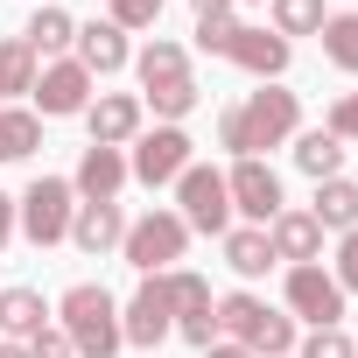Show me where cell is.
I'll return each instance as SVG.
<instances>
[{
    "label": "cell",
    "mask_w": 358,
    "mask_h": 358,
    "mask_svg": "<svg viewBox=\"0 0 358 358\" xmlns=\"http://www.w3.org/2000/svg\"><path fill=\"white\" fill-rule=\"evenodd\" d=\"M295 127H302V99H295V92H281V85H260L246 106H225L218 141L246 162V155H260V148H281Z\"/></svg>",
    "instance_id": "obj_1"
},
{
    "label": "cell",
    "mask_w": 358,
    "mask_h": 358,
    "mask_svg": "<svg viewBox=\"0 0 358 358\" xmlns=\"http://www.w3.org/2000/svg\"><path fill=\"white\" fill-rule=\"evenodd\" d=\"M57 316H64L57 330L78 344V358H113V351L127 344V337H120V302H113L99 281H78V288L57 302Z\"/></svg>",
    "instance_id": "obj_2"
},
{
    "label": "cell",
    "mask_w": 358,
    "mask_h": 358,
    "mask_svg": "<svg viewBox=\"0 0 358 358\" xmlns=\"http://www.w3.org/2000/svg\"><path fill=\"white\" fill-rule=\"evenodd\" d=\"M183 246H190L183 211H148V218H134V225H127V239H120L127 267H141V274H169L176 260H183Z\"/></svg>",
    "instance_id": "obj_3"
},
{
    "label": "cell",
    "mask_w": 358,
    "mask_h": 358,
    "mask_svg": "<svg viewBox=\"0 0 358 358\" xmlns=\"http://www.w3.org/2000/svg\"><path fill=\"white\" fill-rule=\"evenodd\" d=\"M15 211H22V232H29V246H57V239H71L78 190L64 183V176H36V183L15 197Z\"/></svg>",
    "instance_id": "obj_4"
},
{
    "label": "cell",
    "mask_w": 358,
    "mask_h": 358,
    "mask_svg": "<svg viewBox=\"0 0 358 358\" xmlns=\"http://www.w3.org/2000/svg\"><path fill=\"white\" fill-rule=\"evenodd\" d=\"M176 204H183V225H197V232H232V190L204 162H190L176 176Z\"/></svg>",
    "instance_id": "obj_5"
},
{
    "label": "cell",
    "mask_w": 358,
    "mask_h": 358,
    "mask_svg": "<svg viewBox=\"0 0 358 358\" xmlns=\"http://www.w3.org/2000/svg\"><path fill=\"white\" fill-rule=\"evenodd\" d=\"M169 330H176V302H169V281H162V274H141L134 302L120 309V337H127V344H148V351H155V344H162Z\"/></svg>",
    "instance_id": "obj_6"
},
{
    "label": "cell",
    "mask_w": 358,
    "mask_h": 358,
    "mask_svg": "<svg viewBox=\"0 0 358 358\" xmlns=\"http://www.w3.org/2000/svg\"><path fill=\"white\" fill-rule=\"evenodd\" d=\"M183 169H190V134H183V127L141 134V141H134V162H127V176H141L148 190H155V183H176Z\"/></svg>",
    "instance_id": "obj_7"
},
{
    "label": "cell",
    "mask_w": 358,
    "mask_h": 358,
    "mask_svg": "<svg viewBox=\"0 0 358 358\" xmlns=\"http://www.w3.org/2000/svg\"><path fill=\"white\" fill-rule=\"evenodd\" d=\"M36 106H43V120L85 113V106H92V71H85L78 57H57L50 71H36Z\"/></svg>",
    "instance_id": "obj_8"
},
{
    "label": "cell",
    "mask_w": 358,
    "mask_h": 358,
    "mask_svg": "<svg viewBox=\"0 0 358 358\" xmlns=\"http://www.w3.org/2000/svg\"><path fill=\"white\" fill-rule=\"evenodd\" d=\"M288 309H295L302 323L330 330V323L344 316V288H337V274H323L316 260H309V267H288Z\"/></svg>",
    "instance_id": "obj_9"
},
{
    "label": "cell",
    "mask_w": 358,
    "mask_h": 358,
    "mask_svg": "<svg viewBox=\"0 0 358 358\" xmlns=\"http://www.w3.org/2000/svg\"><path fill=\"white\" fill-rule=\"evenodd\" d=\"M225 190H232V211H246V218H260V225H274V218H281V176H274L260 155L232 162Z\"/></svg>",
    "instance_id": "obj_10"
},
{
    "label": "cell",
    "mask_w": 358,
    "mask_h": 358,
    "mask_svg": "<svg viewBox=\"0 0 358 358\" xmlns=\"http://www.w3.org/2000/svg\"><path fill=\"white\" fill-rule=\"evenodd\" d=\"M120 183H127V155H120V148H85V155H78L71 190H78L85 204H113Z\"/></svg>",
    "instance_id": "obj_11"
},
{
    "label": "cell",
    "mask_w": 358,
    "mask_h": 358,
    "mask_svg": "<svg viewBox=\"0 0 358 358\" xmlns=\"http://www.w3.org/2000/svg\"><path fill=\"white\" fill-rule=\"evenodd\" d=\"M85 120H92V148H120V141L141 134V99L134 92H106V99L85 106Z\"/></svg>",
    "instance_id": "obj_12"
},
{
    "label": "cell",
    "mask_w": 358,
    "mask_h": 358,
    "mask_svg": "<svg viewBox=\"0 0 358 358\" xmlns=\"http://www.w3.org/2000/svg\"><path fill=\"white\" fill-rule=\"evenodd\" d=\"M267 246H274V260H295V267H309V260L323 253V225H316L309 211H281V218L267 225Z\"/></svg>",
    "instance_id": "obj_13"
},
{
    "label": "cell",
    "mask_w": 358,
    "mask_h": 358,
    "mask_svg": "<svg viewBox=\"0 0 358 358\" xmlns=\"http://www.w3.org/2000/svg\"><path fill=\"white\" fill-rule=\"evenodd\" d=\"M225 57H232L239 71H253V78H281V71H288V43L267 36V29H239Z\"/></svg>",
    "instance_id": "obj_14"
},
{
    "label": "cell",
    "mask_w": 358,
    "mask_h": 358,
    "mask_svg": "<svg viewBox=\"0 0 358 358\" xmlns=\"http://www.w3.org/2000/svg\"><path fill=\"white\" fill-rule=\"evenodd\" d=\"M36 330H50V302H43L36 288H0V337L29 344Z\"/></svg>",
    "instance_id": "obj_15"
},
{
    "label": "cell",
    "mask_w": 358,
    "mask_h": 358,
    "mask_svg": "<svg viewBox=\"0 0 358 358\" xmlns=\"http://www.w3.org/2000/svg\"><path fill=\"white\" fill-rule=\"evenodd\" d=\"M134 50H127V29H113V22H92V29H78V64L92 71V78H106V71H120Z\"/></svg>",
    "instance_id": "obj_16"
},
{
    "label": "cell",
    "mask_w": 358,
    "mask_h": 358,
    "mask_svg": "<svg viewBox=\"0 0 358 358\" xmlns=\"http://www.w3.org/2000/svg\"><path fill=\"white\" fill-rule=\"evenodd\" d=\"M71 239H78L85 253H106V246H120V239H127V218H120V204H78V211H71Z\"/></svg>",
    "instance_id": "obj_17"
},
{
    "label": "cell",
    "mask_w": 358,
    "mask_h": 358,
    "mask_svg": "<svg viewBox=\"0 0 358 358\" xmlns=\"http://www.w3.org/2000/svg\"><path fill=\"white\" fill-rule=\"evenodd\" d=\"M134 71H141L148 92H155V85H176V78H190V50H183V43H169V36H155V43L134 57Z\"/></svg>",
    "instance_id": "obj_18"
},
{
    "label": "cell",
    "mask_w": 358,
    "mask_h": 358,
    "mask_svg": "<svg viewBox=\"0 0 358 358\" xmlns=\"http://www.w3.org/2000/svg\"><path fill=\"white\" fill-rule=\"evenodd\" d=\"M323 232H351L358 225V183H344V176H330V183H316V211H309Z\"/></svg>",
    "instance_id": "obj_19"
},
{
    "label": "cell",
    "mask_w": 358,
    "mask_h": 358,
    "mask_svg": "<svg viewBox=\"0 0 358 358\" xmlns=\"http://www.w3.org/2000/svg\"><path fill=\"white\" fill-rule=\"evenodd\" d=\"M225 267H232L239 281H260V274L274 267V246H267V232H260V225H246V232H225Z\"/></svg>",
    "instance_id": "obj_20"
},
{
    "label": "cell",
    "mask_w": 358,
    "mask_h": 358,
    "mask_svg": "<svg viewBox=\"0 0 358 358\" xmlns=\"http://www.w3.org/2000/svg\"><path fill=\"white\" fill-rule=\"evenodd\" d=\"M295 169H302V176H316V183H330V176L344 169V141H337L330 127L302 134V141H295Z\"/></svg>",
    "instance_id": "obj_21"
},
{
    "label": "cell",
    "mask_w": 358,
    "mask_h": 358,
    "mask_svg": "<svg viewBox=\"0 0 358 358\" xmlns=\"http://www.w3.org/2000/svg\"><path fill=\"white\" fill-rule=\"evenodd\" d=\"M36 57H64L71 43H78V22L64 15V8H36V22H29V36H22Z\"/></svg>",
    "instance_id": "obj_22"
},
{
    "label": "cell",
    "mask_w": 358,
    "mask_h": 358,
    "mask_svg": "<svg viewBox=\"0 0 358 358\" xmlns=\"http://www.w3.org/2000/svg\"><path fill=\"white\" fill-rule=\"evenodd\" d=\"M211 316H218V330H225V344H246V337L260 330V316H267V302H260V295H225V302H211Z\"/></svg>",
    "instance_id": "obj_23"
},
{
    "label": "cell",
    "mask_w": 358,
    "mask_h": 358,
    "mask_svg": "<svg viewBox=\"0 0 358 358\" xmlns=\"http://www.w3.org/2000/svg\"><path fill=\"white\" fill-rule=\"evenodd\" d=\"M36 148H43V120L22 113V106H8V113H0V162H22Z\"/></svg>",
    "instance_id": "obj_24"
},
{
    "label": "cell",
    "mask_w": 358,
    "mask_h": 358,
    "mask_svg": "<svg viewBox=\"0 0 358 358\" xmlns=\"http://www.w3.org/2000/svg\"><path fill=\"white\" fill-rule=\"evenodd\" d=\"M323 0H274V36L288 43V36H323Z\"/></svg>",
    "instance_id": "obj_25"
},
{
    "label": "cell",
    "mask_w": 358,
    "mask_h": 358,
    "mask_svg": "<svg viewBox=\"0 0 358 358\" xmlns=\"http://www.w3.org/2000/svg\"><path fill=\"white\" fill-rule=\"evenodd\" d=\"M323 57L358 78V15H330V22H323Z\"/></svg>",
    "instance_id": "obj_26"
},
{
    "label": "cell",
    "mask_w": 358,
    "mask_h": 358,
    "mask_svg": "<svg viewBox=\"0 0 358 358\" xmlns=\"http://www.w3.org/2000/svg\"><path fill=\"white\" fill-rule=\"evenodd\" d=\"M0 92H36V50L15 36V43H0Z\"/></svg>",
    "instance_id": "obj_27"
},
{
    "label": "cell",
    "mask_w": 358,
    "mask_h": 358,
    "mask_svg": "<svg viewBox=\"0 0 358 358\" xmlns=\"http://www.w3.org/2000/svg\"><path fill=\"white\" fill-rule=\"evenodd\" d=\"M162 281H169V302H176V316L211 309V281H204V274H190V267H169Z\"/></svg>",
    "instance_id": "obj_28"
},
{
    "label": "cell",
    "mask_w": 358,
    "mask_h": 358,
    "mask_svg": "<svg viewBox=\"0 0 358 358\" xmlns=\"http://www.w3.org/2000/svg\"><path fill=\"white\" fill-rule=\"evenodd\" d=\"M148 106L176 127V120H183V113H197V78H176V85H155L148 92Z\"/></svg>",
    "instance_id": "obj_29"
},
{
    "label": "cell",
    "mask_w": 358,
    "mask_h": 358,
    "mask_svg": "<svg viewBox=\"0 0 358 358\" xmlns=\"http://www.w3.org/2000/svg\"><path fill=\"white\" fill-rule=\"evenodd\" d=\"M232 36H239L232 8H211V15H197V50H204V57H225V50H232Z\"/></svg>",
    "instance_id": "obj_30"
},
{
    "label": "cell",
    "mask_w": 358,
    "mask_h": 358,
    "mask_svg": "<svg viewBox=\"0 0 358 358\" xmlns=\"http://www.w3.org/2000/svg\"><path fill=\"white\" fill-rule=\"evenodd\" d=\"M169 0H113V29H155Z\"/></svg>",
    "instance_id": "obj_31"
},
{
    "label": "cell",
    "mask_w": 358,
    "mask_h": 358,
    "mask_svg": "<svg viewBox=\"0 0 358 358\" xmlns=\"http://www.w3.org/2000/svg\"><path fill=\"white\" fill-rule=\"evenodd\" d=\"M302 358H358V344L330 323V330H309V344H302Z\"/></svg>",
    "instance_id": "obj_32"
},
{
    "label": "cell",
    "mask_w": 358,
    "mask_h": 358,
    "mask_svg": "<svg viewBox=\"0 0 358 358\" xmlns=\"http://www.w3.org/2000/svg\"><path fill=\"white\" fill-rule=\"evenodd\" d=\"M337 288H344V295H358V225L337 239Z\"/></svg>",
    "instance_id": "obj_33"
},
{
    "label": "cell",
    "mask_w": 358,
    "mask_h": 358,
    "mask_svg": "<svg viewBox=\"0 0 358 358\" xmlns=\"http://www.w3.org/2000/svg\"><path fill=\"white\" fill-rule=\"evenodd\" d=\"M29 358H78V344H71L64 330H36V337H29Z\"/></svg>",
    "instance_id": "obj_34"
},
{
    "label": "cell",
    "mask_w": 358,
    "mask_h": 358,
    "mask_svg": "<svg viewBox=\"0 0 358 358\" xmlns=\"http://www.w3.org/2000/svg\"><path fill=\"white\" fill-rule=\"evenodd\" d=\"M330 134H337V141H358V92H344V99L330 106Z\"/></svg>",
    "instance_id": "obj_35"
},
{
    "label": "cell",
    "mask_w": 358,
    "mask_h": 358,
    "mask_svg": "<svg viewBox=\"0 0 358 358\" xmlns=\"http://www.w3.org/2000/svg\"><path fill=\"white\" fill-rule=\"evenodd\" d=\"M176 330H183L190 344H211V337H218V316H211V309H190V316H176Z\"/></svg>",
    "instance_id": "obj_36"
},
{
    "label": "cell",
    "mask_w": 358,
    "mask_h": 358,
    "mask_svg": "<svg viewBox=\"0 0 358 358\" xmlns=\"http://www.w3.org/2000/svg\"><path fill=\"white\" fill-rule=\"evenodd\" d=\"M8 239H15V197L0 190V253H8Z\"/></svg>",
    "instance_id": "obj_37"
},
{
    "label": "cell",
    "mask_w": 358,
    "mask_h": 358,
    "mask_svg": "<svg viewBox=\"0 0 358 358\" xmlns=\"http://www.w3.org/2000/svg\"><path fill=\"white\" fill-rule=\"evenodd\" d=\"M204 358H253L246 344H204Z\"/></svg>",
    "instance_id": "obj_38"
},
{
    "label": "cell",
    "mask_w": 358,
    "mask_h": 358,
    "mask_svg": "<svg viewBox=\"0 0 358 358\" xmlns=\"http://www.w3.org/2000/svg\"><path fill=\"white\" fill-rule=\"evenodd\" d=\"M0 358H29V344H15V337H8V344H0Z\"/></svg>",
    "instance_id": "obj_39"
},
{
    "label": "cell",
    "mask_w": 358,
    "mask_h": 358,
    "mask_svg": "<svg viewBox=\"0 0 358 358\" xmlns=\"http://www.w3.org/2000/svg\"><path fill=\"white\" fill-rule=\"evenodd\" d=\"M211 8H232V0H197V15H211Z\"/></svg>",
    "instance_id": "obj_40"
}]
</instances>
